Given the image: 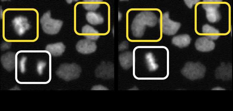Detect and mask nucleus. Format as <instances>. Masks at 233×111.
I'll return each mask as SVG.
<instances>
[{"instance_id": "obj_20", "label": "nucleus", "mask_w": 233, "mask_h": 111, "mask_svg": "<svg viewBox=\"0 0 233 111\" xmlns=\"http://www.w3.org/2000/svg\"><path fill=\"white\" fill-rule=\"evenodd\" d=\"M86 19L90 24L96 25L103 23L104 19L99 13L93 11H89L86 14Z\"/></svg>"}, {"instance_id": "obj_14", "label": "nucleus", "mask_w": 233, "mask_h": 111, "mask_svg": "<svg viewBox=\"0 0 233 111\" xmlns=\"http://www.w3.org/2000/svg\"><path fill=\"white\" fill-rule=\"evenodd\" d=\"M192 38L187 34H179L174 36L171 42L175 46L180 48H183L188 46L191 43Z\"/></svg>"}, {"instance_id": "obj_18", "label": "nucleus", "mask_w": 233, "mask_h": 111, "mask_svg": "<svg viewBox=\"0 0 233 111\" xmlns=\"http://www.w3.org/2000/svg\"><path fill=\"white\" fill-rule=\"evenodd\" d=\"M81 33L86 39L92 41L97 40L100 36L99 32L88 24H86L82 27Z\"/></svg>"}, {"instance_id": "obj_1", "label": "nucleus", "mask_w": 233, "mask_h": 111, "mask_svg": "<svg viewBox=\"0 0 233 111\" xmlns=\"http://www.w3.org/2000/svg\"><path fill=\"white\" fill-rule=\"evenodd\" d=\"M40 23L43 31L46 34L50 35L58 33L63 24L62 21L61 20L51 18L50 11L43 14L40 19Z\"/></svg>"}, {"instance_id": "obj_17", "label": "nucleus", "mask_w": 233, "mask_h": 111, "mask_svg": "<svg viewBox=\"0 0 233 111\" xmlns=\"http://www.w3.org/2000/svg\"><path fill=\"white\" fill-rule=\"evenodd\" d=\"M146 27L134 17L132 23L131 30L133 36L137 38L142 37L144 34Z\"/></svg>"}, {"instance_id": "obj_11", "label": "nucleus", "mask_w": 233, "mask_h": 111, "mask_svg": "<svg viewBox=\"0 0 233 111\" xmlns=\"http://www.w3.org/2000/svg\"><path fill=\"white\" fill-rule=\"evenodd\" d=\"M15 53L7 52L1 57V61L3 67L9 71L12 70L17 66V59Z\"/></svg>"}, {"instance_id": "obj_13", "label": "nucleus", "mask_w": 233, "mask_h": 111, "mask_svg": "<svg viewBox=\"0 0 233 111\" xmlns=\"http://www.w3.org/2000/svg\"><path fill=\"white\" fill-rule=\"evenodd\" d=\"M232 75V66L229 64H226L222 63L220 66L216 69V76L217 78L223 80L229 79Z\"/></svg>"}, {"instance_id": "obj_4", "label": "nucleus", "mask_w": 233, "mask_h": 111, "mask_svg": "<svg viewBox=\"0 0 233 111\" xmlns=\"http://www.w3.org/2000/svg\"><path fill=\"white\" fill-rule=\"evenodd\" d=\"M203 0L202 7L206 11V18L207 20L211 23H215L219 22L221 16L219 10L220 7V2L222 0Z\"/></svg>"}, {"instance_id": "obj_12", "label": "nucleus", "mask_w": 233, "mask_h": 111, "mask_svg": "<svg viewBox=\"0 0 233 111\" xmlns=\"http://www.w3.org/2000/svg\"><path fill=\"white\" fill-rule=\"evenodd\" d=\"M133 52L126 51L120 54L119 60L121 66L124 69H128L131 66H135V51Z\"/></svg>"}, {"instance_id": "obj_5", "label": "nucleus", "mask_w": 233, "mask_h": 111, "mask_svg": "<svg viewBox=\"0 0 233 111\" xmlns=\"http://www.w3.org/2000/svg\"><path fill=\"white\" fill-rule=\"evenodd\" d=\"M162 22V33L168 36L173 35L176 34L181 26L180 22L170 19L169 11H166L163 14Z\"/></svg>"}, {"instance_id": "obj_7", "label": "nucleus", "mask_w": 233, "mask_h": 111, "mask_svg": "<svg viewBox=\"0 0 233 111\" xmlns=\"http://www.w3.org/2000/svg\"><path fill=\"white\" fill-rule=\"evenodd\" d=\"M96 76L104 79H109L114 77V65L110 62H102L95 70Z\"/></svg>"}, {"instance_id": "obj_19", "label": "nucleus", "mask_w": 233, "mask_h": 111, "mask_svg": "<svg viewBox=\"0 0 233 111\" xmlns=\"http://www.w3.org/2000/svg\"><path fill=\"white\" fill-rule=\"evenodd\" d=\"M144 61L148 70L154 71L159 67L158 64L156 62L155 56L153 53L149 52L145 54Z\"/></svg>"}, {"instance_id": "obj_9", "label": "nucleus", "mask_w": 233, "mask_h": 111, "mask_svg": "<svg viewBox=\"0 0 233 111\" xmlns=\"http://www.w3.org/2000/svg\"><path fill=\"white\" fill-rule=\"evenodd\" d=\"M97 46L95 42L92 40L84 39L78 41L76 45L77 51L80 53L87 54L95 52Z\"/></svg>"}, {"instance_id": "obj_23", "label": "nucleus", "mask_w": 233, "mask_h": 111, "mask_svg": "<svg viewBox=\"0 0 233 111\" xmlns=\"http://www.w3.org/2000/svg\"><path fill=\"white\" fill-rule=\"evenodd\" d=\"M27 60L26 56H22L19 62V68L20 72L22 73H25L26 70V63Z\"/></svg>"}, {"instance_id": "obj_26", "label": "nucleus", "mask_w": 233, "mask_h": 111, "mask_svg": "<svg viewBox=\"0 0 233 111\" xmlns=\"http://www.w3.org/2000/svg\"><path fill=\"white\" fill-rule=\"evenodd\" d=\"M93 90H106L108 89L101 85H97L93 86L91 89Z\"/></svg>"}, {"instance_id": "obj_16", "label": "nucleus", "mask_w": 233, "mask_h": 111, "mask_svg": "<svg viewBox=\"0 0 233 111\" xmlns=\"http://www.w3.org/2000/svg\"><path fill=\"white\" fill-rule=\"evenodd\" d=\"M66 46L62 42H58L47 44L45 50L49 52L51 55L56 57L61 55L65 51Z\"/></svg>"}, {"instance_id": "obj_10", "label": "nucleus", "mask_w": 233, "mask_h": 111, "mask_svg": "<svg viewBox=\"0 0 233 111\" xmlns=\"http://www.w3.org/2000/svg\"><path fill=\"white\" fill-rule=\"evenodd\" d=\"M195 46L196 49L200 51L206 52L213 50L215 47V43L205 36L197 38L195 42Z\"/></svg>"}, {"instance_id": "obj_27", "label": "nucleus", "mask_w": 233, "mask_h": 111, "mask_svg": "<svg viewBox=\"0 0 233 111\" xmlns=\"http://www.w3.org/2000/svg\"><path fill=\"white\" fill-rule=\"evenodd\" d=\"M11 43L10 42H4L2 44L1 46V50H4L10 48L11 46Z\"/></svg>"}, {"instance_id": "obj_6", "label": "nucleus", "mask_w": 233, "mask_h": 111, "mask_svg": "<svg viewBox=\"0 0 233 111\" xmlns=\"http://www.w3.org/2000/svg\"><path fill=\"white\" fill-rule=\"evenodd\" d=\"M11 22L15 32L20 36L23 35L32 27L26 16H16Z\"/></svg>"}, {"instance_id": "obj_3", "label": "nucleus", "mask_w": 233, "mask_h": 111, "mask_svg": "<svg viewBox=\"0 0 233 111\" xmlns=\"http://www.w3.org/2000/svg\"><path fill=\"white\" fill-rule=\"evenodd\" d=\"M81 72V67L75 63H65L60 66L56 71V74L60 78L69 81L78 78Z\"/></svg>"}, {"instance_id": "obj_22", "label": "nucleus", "mask_w": 233, "mask_h": 111, "mask_svg": "<svg viewBox=\"0 0 233 111\" xmlns=\"http://www.w3.org/2000/svg\"><path fill=\"white\" fill-rule=\"evenodd\" d=\"M46 65L47 63L45 61L40 60L38 61L36 66V70L39 75L43 74Z\"/></svg>"}, {"instance_id": "obj_15", "label": "nucleus", "mask_w": 233, "mask_h": 111, "mask_svg": "<svg viewBox=\"0 0 233 111\" xmlns=\"http://www.w3.org/2000/svg\"><path fill=\"white\" fill-rule=\"evenodd\" d=\"M202 29L203 35L212 40L217 39L221 35L218 29L207 24L202 26Z\"/></svg>"}, {"instance_id": "obj_25", "label": "nucleus", "mask_w": 233, "mask_h": 111, "mask_svg": "<svg viewBox=\"0 0 233 111\" xmlns=\"http://www.w3.org/2000/svg\"><path fill=\"white\" fill-rule=\"evenodd\" d=\"M129 47L128 42L126 41H124L119 45V50L121 51L127 49Z\"/></svg>"}, {"instance_id": "obj_8", "label": "nucleus", "mask_w": 233, "mask_h": 111, "mask_svg": "<svg viewBox=\"0 0 233 111\" xmlns=\"http://www.w3.org/2000/svg\"><path fill=\"white\" fill-rule=\"evenodd\" d=\"M146 26L153 27L158 22V19L156 14L148 10H143L135 16Z\"/></svg>"}, {"instance_id": "obj_2", "label": "nucleus", "mask_w": 233, "mask_h": 111, "mask_svg": "<svg viewBox=\"0 0 233 111\" xmlns=\"http://www.w3.org/2000/svg\"><path fill=\"white\" fill-rule=\"evenodd\" d=\"M206 72L205 67L199 62H188L181 70V73L184 76L192 80L203 78Z\"/></svg>"}, {"instance_id": "obj_24", "label": "nucleus", "mask_w": 233, "mask_h": 111, "mask_svg": "<svg viewBox=\"0 0 233 111\" xmlns=\"http://www.w3.org/2000/svg\"><path fill=\"white\" fill-rule=\"evenodd\" d=\"M200 0H184L185 4L190 9L193 7V5L200 2Z\"/></svg>"}, {"instance_id": "obj_21", "label": "nucleus", "mask_w": 233, "mask_h": 111, "mask_svg": "<svg viewBox=\"0 0 233 111\" xmlns=\"http://www.w3.org/2000/svg\"><path fill=\"white\" fill-rule=\"evenodd\" d=\"M102 0H83L82 4L84 8L89 11H95L100 6Z\"/></svg>"}]
</instances>
